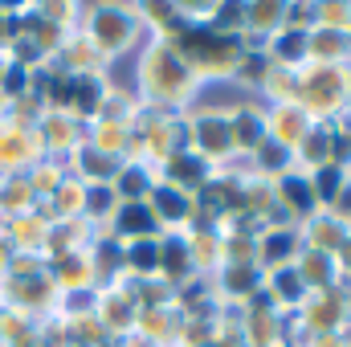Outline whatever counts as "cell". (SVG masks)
I'll use <instances>...</instances> for the list:
<instances>
[{"label": "cell", "instance_id": "6da1fadb", "mask_svg": "<svg viewBox=\"0 0 351 347\" xmlns=\"http://www.w3.org/2000/svg\"><path fill=\"white\" fill-rule=\"evenodd\" d=\"M123 225H147V213H139V208H131V213L123 217Z\"/></svg>", "mask_w": 351, "mask_h": 347}]
</instances>
